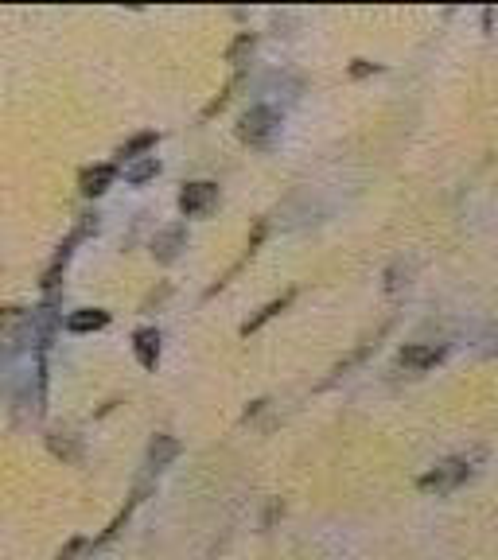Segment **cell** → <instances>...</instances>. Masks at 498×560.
<instances>
[{"label": "cell", "mask_w": 498, "mask_h": 560, "mask_svg": "<svg viewBox=\"0 0 498 560\" xmlns=\"http://www.w3.org/2000/svg\"><path fill=\"white\" fill-rule=\"evenodd\" d=\"M156 172H160V160H156V156H144L141 164H129V168H125V179L141 187L144 179H152Z\"/></svg>", "instance_id": "obj_10"}, {"label": "cell", "mask_w": 498, "mask_h": 560, "mask_svg": "<svg viewBox=\"0 0 498 560\" xmlns=\"http://www.w3.org/2000/svg\"><path fill=\"white\" fill-rule=\"evenodd\" d=\"M444 354H448L444 343H413V347L401 350V366H405V370H428V366H436Z\"/></svg>", "instance_id": "obj_4"}, {"label": "cell", "mask_w": 498, "mask_h": 560, "mask_svg": "<svg viewBox=\"0 0 498 560\" xmlns=\"http://www.w3.org/2000/svg\"><path fill=\"white\" fill-rule=\"evenodd\" d=\"M288 304V296H281V300H273V304H269V308H261V312L253 315V319H249L246 327H242V335H249V331H257V327H261V323H265V319H273V315L281 312V308H285Z\"/></svg>", "instance_id": "obj_11"}, {"label": "cell", "mask_w": 498, "mask_h": 560, "mask_svg": "<svg viewBox=\"0 0 498 560\" xmlns=\"http://www.w3.org/2000/svg\"><path fill=\"white\" fill-rule=\"evenodd\" d=\"M133 354H137V362H141L144 370H156V362H160V331L156 327H141L133 335Z\"/></svg>", "instance_id": "obj_5"}, {"label": "cell", "mask_w": 498, "mask_h": 560, "mask_svg": "<svg viewBox=\"0 0 498 560\" xmlns=\"http://www.w3.org/2000/svg\"><path fill=\"white\" fill-rule=\"evenodd\" d=\"M152 144H156V133H141V137H133L129 144H125V148H121V156H125V160H133L137 152H144V148H152Z\"/></svg>", "instance_id": "obj_12"}, {"label": "cell", "mask_w": 498, "mask_h": 560, "mask_svg": "<svg viewBox=\"0 0 498 560\" xmlns=\"http://www.w3.org/2000/svg\"><path fill=\"white\" fill-rule=\"evenodd\" d=\"M218 203V187L214 183H187L183 191H179V210L187 214V218H199V214H207V210Z\"/></svg>", "instance_id": "obj_3"}, {"label": "cell", "mask_w": 498, "mask_h": 560, "mask_svg": "<svg viewBox=\"0 0 498 560\" xmlns=\"http://www.w3.org/2000/svg\"><path fill=\"white\" fill-rule=\"evenodd\" d=\"M78 549H86V541H82V537H74L71 545H67V549H63V553H59V560H71L74 553H78Z\"/></svg>", "instance_id": "obj_13"}, {"label": "cell", "mask_w": 498, "mask_h": 560, "mask_svg": "<svg viewBox=\"0 0 498 560\" xmlns=\"http://www.w3.org/2000/svg\"><path fill=\"white\" fill-rule=\"evenodd\" d=\"M179 245H183V226H172V230H164V234L156 238L152 253H156L160 261H172V257L179 253Z\"/></svg>", "instance_id": "obj_9"}, {"label": "cell", "mask_w": 498, "mask_h": 560, "mask_svg": "<svg viewBox=\"0 0 498 560\" xmlns=\"http://www.w3.org/2000/svg\"><path fill=\"white\" fill-rule=\"evenodd\" d=\"M179 455V444L172 436H156L152 440V448H148V471H160L164 463H172Z\"/></svg>", "instance_id": "obj_7"}, {"label": "cell", "mask_w": 498, "mask_h": 560, "mask_svg": "<svg viewBox=\"0 0 498 560\" xmlns=\"http://www.w3.org/2000/svg\"><path fill=\"white\" fill-rule=\"evenodd\" d=\"M109 323V312H98V308H82V312L67 315V331L82 335V331H102Z\"/></svg>", "instance_id": "obj_6"}, {"label": "cell", "mask_w": 498, "mask_h": 560, "mask_svg": "<svg viewBox=\"0 0 498 560\" xmlns=\"http://www.w3.org/2000/svg\"><path fill=\"white\" fill-rule=\"evenodd\" d=\"M113 168L109 164H98V168H86L82 172V195H102L109 183H113Z\"/></svg>", "instance_id": "obj_8"}, {"label": "cell", "mask_w": 498, "mask_h": 560, "mask_svg": "<svg viewBox=\"0 0 498 560\" xmlns=\"http://www.w3.org/2000/svg\"><path fill=\"white\" fill-rule=\"evenodd\" d=\"M471 475V463L467 459H448V463H440L436 471H428L425 479H421V490H436V494H444V490H456Z\"/></svg>", "instance_id": "obj_2"}, {"label": "cell", "mask_w": 498, "mask_h": 560, "mask_svg": "<svg viewBox=\"0 0 498 560\" xmlns=\"http://www.w3.org/2000/svg\"><path fill=\"white\" fill-rule=\"evenodd\" d=\"M277 129H281V113L269 109V105H253L242 117V125H238V137L246 140L249 148H269Z\"/></svg>", "instance_id": "obj_1"}]
</instances>
